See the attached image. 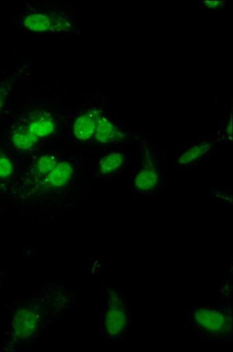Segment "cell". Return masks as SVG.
<instances>
[{
    "instance_id": "obj_1",
    "label": "cell",
    "mask_w": 233,
    "mask_h": 352,
    "mask_svg": "<svg viewBox=\"0 0 233 352\" xmlns=\"http://www.w3.org/2000/svg\"><path fill=\"white\" fill-rule=\"evenodd\" d=\"M77 294L79 290L65 284L48 283L32 294L19 295L6 304L8 318L1 351L33 348L51 326L73 310Z\"/></svg>"
},
{
    "instance_id": "obj_2",
    "label": "cell",
    "mask_w": 233,
    "mask_h": 352,
    "mask_svg": "<svg viewBox=\"0 0 233 352\" xmlns=\"http://www.w3.org/2000/svg\"><path fill=\"white\" fill-rule=\"evenodd\" d=\"M88 177L84 168L72 159L58 162L54 169L21 198V202H35L56 191L69 190L79 204L88 192Z\"/></svg>"
},
{
    "instance_id": "obj_3",
    "label": "cell",
    "mask_w": 233,
    "mask_h": 352,
    "mask_svg": "<svg viewBox=\"0 0 233 352\" xmlns=\"http://www.w3.org/2000/svg\"><path fill=\"white\" fill-rule=\"evenodd\" d=\"M140 162L131 181V189L137 195H154L162 192L168 182L166 152L158 144L141 137Z\"/></svg>"
},
{
    "instance_id": "obj_4",
    "label": "cell",
    "mask_w": 233,
    "mask_h": 352,
    "mask_svg": "<svg viewBox=\"0 0 233 352\" xmlns=\"http://www.w3.org/2000/svg\"><path fill=\"white\" fill-rule=\"evenodd\" d=\"M23 32L34 35H75L82 32L76 9L63 6H36L26 10L21 21Z\"/></svg>"
},
{
    "instance_id": "obj_5",
    "label": "cell",
    "mask_w": 233,
    "mask_h": 352,
    "mask_svg": "<svg viewBox=\"0 0 233 352\" xmlns=\"http://www.w3.org/2000/svg\"><path fill=\"white\" fill-rule=\"evenodd\" d=\"M188 316L193 331L201 340L230 344L232 343L231 300L193 306Z\"/></svg>"
},
{
    "instance_id": "obj_6",
    "label": "cell",
    "mask_w": 233,
    "mask_h": 352,
    "mask_svg": "<svg viewBox=\"0 0 233 352\" xmlns=\"http://www.w3.org/2000/svg\"><path fill=\"white\" fill-rule=\"evenodd\" d=\"M106 306L100 318L101 330L108 343L117 344L125 340L132 329V305L127 297L111 285L102 284Z\"/></svg>"
},
{
    "instance_id": "obj_7",
    "label": "cell",
    "mask_w": 233,
    "mask_h": 352,
    "mask_svg": "<svg viewBox=\"0 0 233 352\" xmlns=\"http://www.w3.org/2000/svg\"><path fill=\"white\" fill-rule=\"evenodd\" d=\"M141 136L121 125L102 108L97 120L93 144L103 146H124L137 143Z\"/></svg>"
},
{
    "instance_id": "obj_8",
    "label": "cell",
    "mask_w": 233,
    "mask_h": 352,
    "mask_svg": "<svg viewBox=\"0 0 233 352\" xmlns=\"http://www.w3.org/2000/svg\"><path fill=\"white\" fill-rule=\"evenodd\" d=\"M131 145L99 151V156L93 161L95 177L111 180L126 173L130 164L128 147Z\"/></svg>"
},
{
    "instance_id": "obj_9",
    "label": "cell",
    "mask_w": 233,
    "mask_h": 352,
    "mask_svg": "<svg viewBox=\"0 0 233 352\" xmlns=\"http://www.w3.org/2000/svg\"><path fill=\"white\" fill-rule=\"evenodd\" d=\"M217 145L219 143L213 136L196 142H186L183 150L175 157L172 165L183 170H193L214 155Z\"/></svg>"
},
{
    "instance_id": "obj_10",
    "label": "cell",
    "mask_w": 233,
    "mask_h": 352,
    "mask_svg": "<svg viewBox=\"0 0 233 352\" xmlns=\"http://www.w3.org/2000/svg\"><path fill=\"white\" fill-rule=\"evenodd\" d=\"M101 109V106H88L75 116L71 126V134L75 142L82 144H93L97 116Z\"/></svg>"
},
{
    "instance_id": "obj_11",
    "label": "cell",
    "mask_w": 233,
    "mask_h": 352,
    "mask_svg": "<svg viewBox=\"0 0 233 352\" xmlns=\"http://www.w3.org/2000/svg\"><path fill=\"white\" fill-rule=\"evenodd\" d=\"M21 120L27 130L38 140L51 136L56 131V121L48 113H33Z\"/></svg>"
},
{
    "instance_id": "obj_12",
    "label": "cell",
    "mask_w": 233,
    "mask_h": 352,
    "mask_svg": "<svg viewBox=\"0 0 233 352\" xmlns=\"http://www.w3.org/2000/svg\"><path fill=\"white\" fill-rule=\"evenodd\" d=\"M11 140L15 148L29 151L36 146L40 140L31 133L20 120L11 130Z\"/></svg>"
},
{
    "instance_id": "obj_13",
    "label": "cell",
    "mask_w": 233,
    "mask_h": 352,
    "mask_svg": "<svg viewBox=\"0 0 233 352\" xmlns=\"http://www.w3.org/2000/svg\"><path fill=\"white\" fill-rule=\"evenodd\" d=\"M232 102L228 110L225 124L223 127L217 129L213 137L219 144H232Z\"/></svg>"
},
{
    "instance_id": "obj_14",
    "label": "cell",
    "mask_w": 233,
    "mask_h": 352,
    "mask_svg": "<svg viewBox=\"0 0 233 352\" xmlns=\"http://www.w3.org/2000/svg\"><path fill=\"white\" fill-rule=\"evenodd\" d=\"M14 168L9 157L0 149V182L8 183L13 177Z\"/></svg>"
},
{
    "instance_id": "obj_15",
    "label": "cell",
    "mask_w": 233,
    "mask_h": 352,
    "mask_svg": "<svg viewBox=\"0 0 233 352\" xmlns=\"http://www.w3.org/2000/svg\"><path fill=\"white\" fill-rule=\"evenodd\" d=\"M199 6L206 10L221 13L228 6V0L219 1V0H199Z\"/></svg>"
},
{
    "instance_id": "obj_16",
    "label": "cell",
    "mask_w": 233,
    "mask_h": 352,
    "mask_svg": "<svg viewBox=\"0 0 233 352\" xmlns=\"http://www.w3.org/2000/svg\"><path fill=\"white\" fill-rule=\"evenodd\" d=\"M13 84L12 80H9L0 84V111H2L8 101Z\"/></svg>"
},
{
    "instance_id": "obj_17",
    "label": "cell",
    "mask_w": 233,
    "mask_h": 352,
    "mask_svg": "<svg viewBox=\"0 0 233 352\" xmlns=\"http://www.w3.org/2000/svg\"><path fill=\"white\" fill-rule=\"evenodd\" d=\"M8 274L0 272V289L3 288L5 281L8 280Z\"/></svg>"
}]
</instances>
